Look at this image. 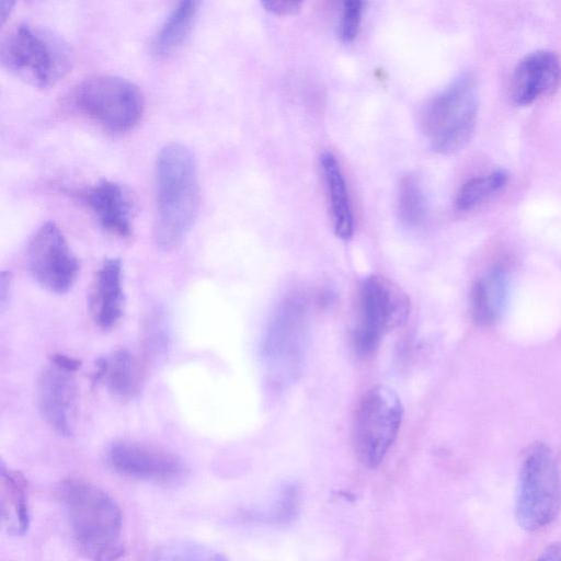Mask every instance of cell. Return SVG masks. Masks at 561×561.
<instances>
[{"label":"cell","instance_id":"6da1fadb","mask_svg":"<svg viewBox=\"0 0 561 561\" xmlns=\"http://www.w3.org/2000/svg\"><path fill=\"white\" fill-rule=\"evenodd\" d=\"M154 178V241L161 250L169 251L181 244L198 213L199 185L192 150L181 142L162 147Z\"/></svg>","mask_w":561,"mask_h":561},{"label":"cell","instance_id":"7a4b0ae2","mask_svg":"<svg viewBox=\"0 0 561 561\" xmlns=\"http://www.w3.org/2000/svg\"><path fill=\"white\" fill-rule=\"evenodd\" d=\"M71 531L80 548L95 561H114L123 553V515L117 502L103 489L68 479L58 490Z\"/></svg>","mask_w":561,"mask_h":561},{"label":"cell","instance_id":"3957f363","mask_svg":"<svg viewBox=\"0 0 561 561\" xmlns=\"http://www.w3.org/2000/svg\"><path fill=\"white\" fill-rule=\"evenodd\" d=\"M0 54L7 69L39 88L60 80L73 60L71 48L59 35L30 23H20L9 31Z\"/></svg>","mask_w":561,"mask_h":561},{"label":"cell","instance_id":"277c9868","mask_svg":"<svg viewBox=\"0 0 561 561\" xmlns=\"http://www.w3.org/2000/svg\"><path fill=\"white\" fill-rule=\"evenodd\" d=\"M477 114V81L466 72L425 105L422 129L436 152L450 154L465 147L471 138Z\"/></svg>","mask_w":561,"mask_h":561},{"label":"cell","instance_id":"5b68a950","mask_svg":"<svg viewBox=\"0 0 561 561\" xmlns=\"http://www.w3.org/2000/svg\"><path fill=\"white\" fill-rule=\"evenodd\" d=\"M561 507V477L552 451L542 443L530 446L523 459L516 490L515 516L527 531L550 525Z\"/></svg>","mask_w":561,"mask_h":561},{"label":"cell","instance_id":"8992f818","mask_svg":"<svg viewBox=\"0 0 561 561\" xmlns=\"http://www.w3.org/2000/svg\"><path fill=\"white\" fill-rule=\"evenodd\" d=\"M72 106L107 130L122 133L133 128L144 111V96L131 81L99 75L78 83L71 92Z\"/></svg>","mask_w":561,"mask_h":561},{"label":"cell","instance_id":"52a82bcc","mask_svg":"<svg viewBox=\"0 0 561 561\" xmlns=\"http://www.w3.org/2000/svg\"><path fill=\"white\" fill-rule=\"evenodd\" d=\"M308 342V309L305 298H285L270 319L262 341V356L276 383L299 374Z\"/></svg>","mask_w":561,"mask_h":561},{"label":"cell","instance_id":"ba28073f","mask_svg":"<svg viewBox=\"0 0 561 561\" xmlns=\"http://www.w3.org/2000/svg\"><path fill=\"white\" fill-rule=\"evenodd\" d=\"M408 295L392 280L380 275L365 277L358 290V318L353 344L362 356L373 354L381 337L403 324L410 313Z\"/></svg>","mask_w":561,"mask_h":561},{"label":"cell","instance_id":"9c48e42d","mask_svg":"<svg viewBox=\"0 0 561 561\" xmlns=\"http://www.w3.org/2000/svg\"><path fill=\"white\" fill-rule=\"evenodd\" d=\"M403 416L399 397L378 386L362 399L354 420V447L368 468L379 466L396 440Z\"/></svg>","mask_w":561,"mask_h":561},{"label":"cell","instance_id":"30bf717a","mask_svg":"<svg viewBox=\"0 0 561 561\" xmlns=\"http://www.w3.org/2000/svg\"><path fill=\"white\" fill-rule=\"evenodd\" d=\"M26 262L34 279L54 294L67 293L76 283L80 264L59 227L47 221L32 236Z\"/></svg>","mask_w":561,"mask_h":561},{"label":"cell","instance_id":"8fae6325","mask_svg":"<svg viewBox=\"0 0 561 561\" xmlns=\"http://www.w3.org/2000/svg\"><path fill=\"white\" fill-rule=\"evenodd\" d=\"M106 461L125 477L152 482H173L186 471L182 459L174 454L134 440L112 443L106 450Z\"/></svg>","mask_w":561,"mask_h":561},{"label":"cell","instance_id":"7c38bea8","mask_svg":"<svg viewBox=\"0 0 561 561\" xmlns=\"http://www.w3.org/2000/svg\"><path fill=\"white\" fill-rule=\"evenodd\" d=\"M73 374L49 363L36 382L38 411L46 423L62 436H69L72 431L77 401Z\"/></svg>","mask_w":561,"mask_h":561},{"label":"cell","instance_id":"4fadbf2b","mask_svg":"<svg viewBox=\"0 0 561 561\" xmlns=\"http://www.w3.org/2000/svg\"><path fill=\"white\" fill-rule=\"evenodd\" d=\"M561 84V61L551 50L540 49L526 55L513 70L510 94L520 106L552 94Z\"/></svg>","mask_w":561,"mask_h":561},{"label":"cell","instance_id":"5bb4252c","mask_svg":"<svg viewBox=\"0 0 561 561\" xmlns=\"http://www.w3.org/2000/svg\"><path fill=\"white\" fill-rule=\"evenodd\" d=\"M122 263L107 259L98 268L89 291V310L94 323L103 331L114 329L124 313Z\"/></svg>","mask_w":561,"mask_h":561},{"label":"cell","instance_id":"9a60e30c","mask_svg":"<svg viewBox=\"0 0 561 561\" xmlns=\"http://www.w3.org/2000/svg\"><path fill=\"white\" fill-rule=\"evenodd\" d=\"M80 199L95 215L100 225L119 238L131 234V206L122 186L108 180H101L77 193Z\"/></svg>","mask_w":561,"mask_h":561},{"label":"cell","instance_id":"2e32d148","mask_svg":"<svg viewBox=\"0 0 561 561\" xmlns=\"http://www.w3.org/2000/svg\"><path fill=\"white\" fill-rule=\"evenodd\" d=\"M508 280L506 272L495 266L472 285L470 291V313L480 327L492 325L503 313L507 300Z\"/></svg>","mask_w":561,"mask_h":561},{"label":"cell","instance_id":"e0dca14e","mask_svg":"<svg viewBox=\"0 0 561 561\" xmlns=\"http://www.w3.org/2000/svg\"><path fill=\"white\" fill-rule=\"evenodd\" d=\"M1 511L5 528L11 535H24L30 527L27 481L13 469L1 465Z\"/></svg>","mask_w":561,"mask_h":561},{"label":"cell","instance_id":"ac0fdd59","mask_svg":"<svg viewBox=\"0 0 561 561\" xmlns=\"http://www.w3.org/2000/svg\"><path fill=\"white\" fill-rule=\"evenodd\" d=\"M320 162L330 195L334 232L340 239L350 240L354 231V218L342 170L331 152H323Z\"/></svg>","mask_w":561,"mask_h":561},{"label":"cell","instance_id":"d6986e66","mask_svg":"<svg viewBox=\"0 0 561 561\" xmlns=\"http://www.w3.org/2000/svg\"><path fill=\"white\" fill-rule=\"evenodd\" d=\"M197 1H181L165 18L150 44L151 53L164 57L174 51L190 34L198 11Z\"/></svg>","mask_w":561,"mask_h":561},{"label":"cell","instance_id":"ffe728a7","mask_svg":"<svg viewBox=\"0 0 561 561\" xmlns=\"http://www.w3.org/2000/svg\"><path fill=\"white\" fill-rule=\"evenodd\" d=\"M108 390L117 398H133L140 383V370L134 356L126 350L114 352L106 358L105 376Z\"/></svg>","mask_w":561,"mask_h":561},{"label":"cell","instance_id":"44dd1931","mask_svg":"<svg viewBox=\"0 0 561 561\" xmlns=\"http://www.w3.org/2000/svg\"><path fill=\"white\" fill-rule=\"evenodd\" d=\"M508 180L503 170H495L471 178L462 184L457 193L455 205L462 211L471 210L501 192Z\"/></svg>","mask_w":561,"mask_h":561},{"label":"cell","instance_id":"7402d4cb","mask_svg":"<svg viewBox=\"0 0 561 561\" xmlns=\"http://www.w3.org/2000/svg\"><path fill=\"white\" fill-rule=\"evenodd\" d=\"M398 210L401 221L408 227H417L425 219L426 199L414 175H405L399 183Z\"/></svg>","mask_w":561,"mask_h":561},{"label":"cell","instance_id":"603a6c76","mask_svg":"<svg viewBox=\"0 0 561 561\" xmlns=\"http://www.w3.org/2000/svg\"><path fill=\"white\" fill-rule=\"evenodd\" d=\"M151 561H229L221 553L195 542L175 541L159 547Z\"/></svg>","mask_w":561,"mask_h":561},{"label":"cell","instance_id":"cb8c5ba5","mask_svg":"<svg viewBox=\"0 0 561 561\" xmlns=\"http://www.w3.org/2000/svg\"><path fill=\"white\" fill-rule=\"evenodd\" d=\"M298 506L299 489L296 484H289L282 490L270 518L273 523H287L297 515Z\"/></svg>","mask_w":561,"mask_h":561},{"label":"cell","instance_id":"d4e9b609","mask_svg":"<svg viewBox=\"0 0 561 561\" xmlns=\"http://www.w3.org/2000/svg\"><path fill=\"white\" fill-rule=\"evenodd\" d=\"M364 3L353 0L343 4L339 25V36L343 43H351L357 36Z\"/></svg>","mask_w":561,"mask_h":561},{"label":"cell","instance_id":"484cf974","mask_svg":"<svg viewBox=\"0 0 561 561\" xmlns=\"http://www.w3.org/2000/svg\"><path fill=\"white\" fill-rule=\"evenodd\" d=\"M264 9L275 15L296 14L300 10V1L273 0L263 1Z\"/></svg>","mask_w":561,"mask_h":561},{"label":"cell","instance_id":"4316f807","mask_svg":"<svg viewBox=\"0 0 561 561\" xmlns=\"http://www.w3.org/2000/svg\"><path fill=\"white\" fill-rule=\"evenodd\" d=\"M50 364L70 373H76L81 365L79 359L60 353L50 356Z\"/></svg>","mask_w":561,"mask_h":561},{"label":"cell","instance_id":"83f0119b","mask_svg":"<svg viewBox=\"0 0 561 561\" xmlns=\"http://www.w3.org/2000/svg\"><path fill=\"white\" fill-rule=\"evenodd\" d=\"M12 290V274L9 271H2L0 275V307L4 310Z\"/></svg>","mask_w":561,"mask_h":561},{"label":"cell","instance_id":"f1b7e54d","mask_svg":"<svg viewBox=\"0 0 561 561\" xmlns=\"http://www.w3.org/2000/svg\"><path fill=\"white\" fill-rule=\"evenodd\" d=\"M535 561H561V541L548 547Z\"/></svg>","mask_w":561,"mask_h":561},{"label":"cell","instance_id":"f546056e","mask_svg":"<svg viewBox=\"0 0 561 561\" xmlns=\"http://www.w3.org/2000/svg\"><path fill=\"white\" fill-rule=\"evenodd\" d=\"M13 4H14V2H11V1H2L1 2V22L2 23H4L5 20L8 19Z\"/></svg>","mask_w":561,"mask_h":561}]
</instances>
